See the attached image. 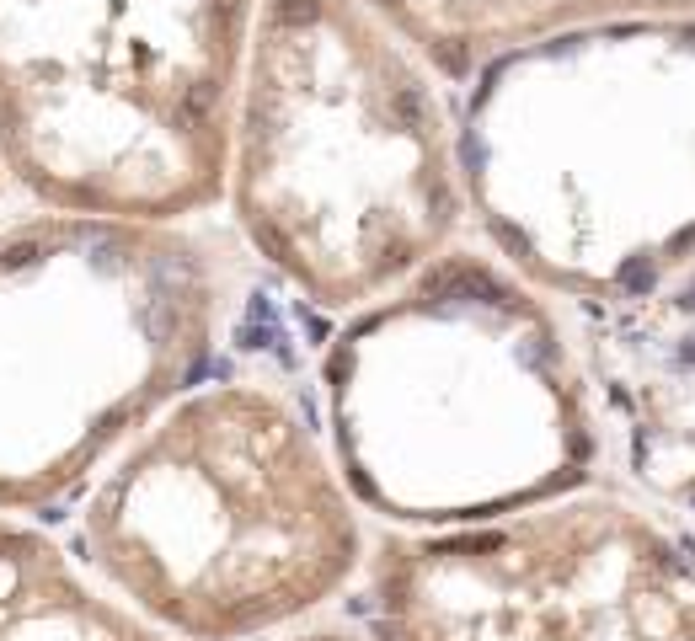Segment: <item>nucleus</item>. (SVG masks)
I'll return each instance as SVG.
<instances>
[{
  "mask_svg": "<svg viewBox=\"0 0 695 641\" xmlns=\"http://www.w3.org/2000/svg\"><path fill=\"white\" fill-rule=\"evenodd\" d=\"M316 412L359 508L401 535L508 519L594 487L605 465L562 300L471 241L332 326Z\"/></svg>",
  "mask_w": 695,
  "mask_h": 641,
  "instance_id": "nucleus-1",
  "label": "nucleus"
},
{
  "mask_svg": "<svg viewBox=\"0 0 695 641\" xmlns=\"http://www.w3.org/2000/svg\"><path fill=\"white\" fill-rule=\"evenodd\" d=\"M220 203L289 300L348 316L466 236L455 102L369 0H257Z\"/></svg>",
  "mask_w": 695,
  "mask_h": 641,
  "instance_id": "nucleus-2",
  "label": "nucleus"
},
{
  "mask_svg": "<svg viewBox=\"0 0 695 641\" xmlns=\"http://www.w3.org/2000/svg\"><path fill=\"white\" fill-rule=\"evenodd\" d=\"M369 513L311 396L209 369L75 503V556L177 641H268L359 593Z\"/></svg>",
  "mask_w": 695,
  "mask_h": 641,
  "instance_id": "nucleus-3",
  "label": "nucleus"
},
{
  "mask_svg": "<svg viewBox=\"0 0 695 641\" xmlns=\"http://www.w3.org/2000/svg\"><path fill=\"white\" fill-rule=\"evenodd\" d=\"M455 145L482 246L578 316L695 262V17L519 43L460 86Z\"/></svg>",
  "mask_w": 695,
  "mask_h": 641,
  "instance_id": "nucleus-4",
  "label": "nucleus"
},
{
  "mask_svg": "<svg viewBox=\"0 0 695 641\" xmlns=\"http://www.w3.org/2000/svg\"><path fill=\"white\" fill-rule=\"evenodd\" d=\"M241 284L204 220L33 209L0 225V513L81 503L220 364Z\"/></svg>",
  "mask_w": 695,
  "mask_h": 641,
  "instance_id": "nucleus-5",
  "label": "nucleus"
},
{
  "mask_svg": "<svg viewBox=\"0 0 695 641\" xmlns=\"http://www.w3.org/2000/svg\"><path fill=\"white\" fill-rule=\"evenodd\" d=\"M257 0H0V166L38 209L204 220Z\"/></svg>",
  "mask_w": 695,
  "mask_h": 641,
  "instance_id": "nucleus-6",
  "label": "nucleus"
},
{
  "mask_svg": "<svg viewBox=\"0 0 695 641\" xmlns=\"http://www.w3.org/2000/svg\"><path fill=\"white\" fill-rule=\"evenodd\" d=\"M359 620L375 641H695V535L599 481L492 524L385 529Z\"/></svg>",
  "mask_w": 695,
  "mask_h": 641,
  "instance_id": "nucleus-7",
  "label": "nucleus"
},
{
  "mask_svg": "<svg viewBox=\"0 0 695 641\" xmlns=\"http://www.w3.org/2000/svg\"><path fill=\"white\" fill-rule=\"evenodd\" d=\"M444 86H466L519 43L631 17H695V0H369Z\"/></svg>",
  "mask_w": 695,
  "mask_h": 641,
  "instance_id": "nucleus-8",
  "label": "nucleus"
},
{
  "mask_svg": "<svg viewBox=\"0 0 695 641\" xmlns=\"http://www.w3.org/2000/svg\"><path fill=\"white\" fill-rule=\"evenodd\" d=\"M0 641H177L134 615L86 561L22 513H0Z\"/></svg>",
  "mask_w": 695,
  "mask_h": 641,
  "instance_id": "nucleus-9",
  "label": "nucleus"
},
{
  "mask_svg": "<svg viewBox=\"0 0 695 641\" xmlns=\"http://www.w3.org/2000/svg\"><path fill=\"white\" fill-rule=\"evenodd\" d=\"M268 641H375L364 620H311V625H295L284 636H268Z\"/></svg>",
  "mask_w": 695,
  "mask_h": 641,
  "instance_id": "nucleus-10",
  "label": "nucleus"
},
{
  "mask_svg": "<svg viewBox=\"0 0 695 641\" xmlns=\"http://www.w3.org/2000/svg\"><path fill=\"white\" fill-rule=\"evenodd\" d=\"M0 187H6V166H0Z\"/></svg>",
  "mask_w": 695,
  "mask_h": 641,
  "instance_id": "nucleus-11",
  "label": "nucleus"
}]
</instances>
